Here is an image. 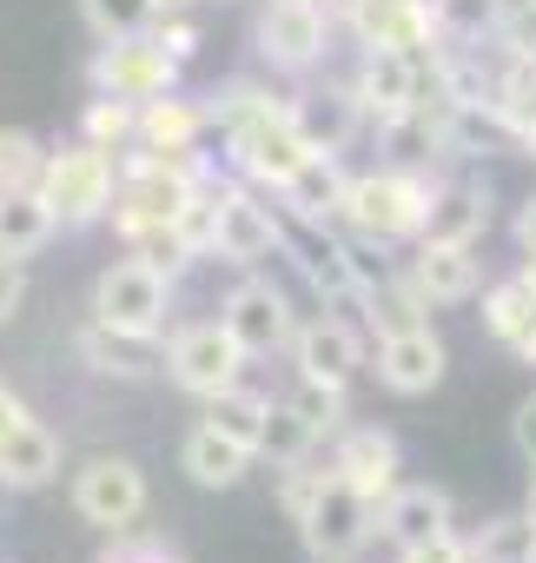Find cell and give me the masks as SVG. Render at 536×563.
<instances>
[{"label": "cell", "mask_w": 536, "mask_h": 563, "mask_svg": "<svg viewBox=\"0 0 536 563\" xmlns=\"http://www.w3.org/2000/svg\"><path fill=\"white\" fill-rule=\"evenodd\" d=\"M212 120L225 126L232 166H238L252 186H272V192H279V186L312 159V146H305L299 126H292V107L272 100L265 87H225V100L212 107Z\"/></svg>", "instance_id": "1"}, {"label": "cell", "mask_w": 536, "mask_h": 563, "mask_svg": "<svg viewBox=\"0 0 536 563\" xmlns=\"http://www.w3.org/2000/svg\"><path fill=\"white\" fill-rule=\"evenodd\" d=\"M424 212H431V179L411 173V166H378V173H358L345 186L338 225L358 245H417L424 239Z\"/></svg>", "instance_id": "2"}, {"label": "cell", "mask_w": 536, "mask_h": 563, "mask_svg": "<svg viewBox=\"0 0 536 563\" xmlns=\"http://www.w3.org/2000/svg\"><path fill=\"white\" fill-rule=\"evenodd\" d=\"M199 186H212V173H205L199 153H146V146H133V159H120V199H113L120 239L146 232V225H172L179 206Z\"/></svg>", "instance_id": "3"}, {"label": "cell", "mask_w": 536, "mask_h": 563, "mask_svg": "<svg viewBox=\"0 0 536 563\" xmlns=\"http://www.w3.org/2000/svg\"><path fill=\"white\" fill-rule=\"evenodd\" d=\"M166 312H172V272L146 265L139 252L113 258V265L93 278V325H107V332H120V339H133V345L159 339V332H166Z\"/></svg>", "instance_id": "4"}, {"label": "cell", "mask_w": 536, "mask_h": 563, "mask_svg": "<svg viewBox=\"0 0 536 563\" xmlns=\"http://www.w3.org/2000/svg\"><path fill=\"white\" fill-rule=\"evenodd\" d=\"M292 523H299V543L312 550V563H338V556H358L378 537V504L358 497L338 471H319V484H312V497Z\"/></svg>", "instance_id": "5"}, {"label": "cell", "mask_w": 536, "mask_h": 563, "mask_svg": "<svg viewBox=\"0 0 536 563\" xmlns=\"http://www.w3.org/2000/svg\"><path fill=\"white\" fill-rule=\"evenodd\" d=\"M41 192L47 206L60 212V225H93L113 212L120 199V159L93 140H74L60 153H47V173H41Z\"/></svg>", "instance_id": "6"}, {"label": "cell", "mask_w": 536, "mask_h": 563, "mask_svg": "<svg viewBox=\"0 0 536 563\" xmlns=\"http://www.w3.org/2000/svg\"><path fill=\"white\" fill-rule=\"evenodd\" d=\"M179 67L186 60L146 27V34H126V41H100L87 80H93V93H113V100H159V93L179 87Z\"/></svg>", "instance_id": "7"}, {"label": "cell", "mask_w": 536, "mask_h": 563, "mask_svg": "<svg viewBox=\"0 0 536 563\" xmlns=\"http://www.w3.org/2000/svg\"><path fill=\"white\" fill-rule=\"evenodd\" d=\"M166 378L186 391V398H212V391H225V385H238L245 378V352H238V339L225 332V319H192V325H179L172 339H166Z\"/></svg>", "instance_id": "8"}, {"label": "cell", "mask_w": 536, "mask_h": 563, "mask_svg": "<svg viewBox=\"0 0 536 563\" xmlns=\"http://www.w3.org/2000/svg\"><path fill=\"white\" fill-rule=\"evenodd\" d=\"M74 517L80 523H93V530H126V523H139L146 517V471L133 464V457H120V451H93L80 471H74Z\"/></svg>", "instance_id": "9"}, {"label": "cell", "mask_w": 536, "mask_h": 563, "mask_svg": "<svg viewBox=\"0 0 536 563\" xmlns=\"http://www.w3.org/2000/svg\"><path fill=\"white\" fill-rule=\"evenodd\" d=\"M332 14L319 8V0H265V14L252 27L258 41V60L272 67V74H312L332 47Z\"/></svg>", "instance_id": "10"}, {"label": "cell", "mask_w": 536, "mask_h": 563, "mask_svg": "<svg viewBox=\"0 0 536 563\" xmlns=\"http://www.w3.org/2000/svg\"><path fill=\"white\" fill-rule=\"evenodd\" d=\"M219 319H225V332L238 339V352L245 358H272V352H292V332H299V319H292V299L272 286V278H238V286L225 292V306H219Z\"/></svg>", "instance_id": "11"}, {"label": "cell", "mask_w": 536, "mask_h": 563, "mask_svg": "<svg viewBox=\"0 0 536 563\" xmlns=\"http://www.w3.org/2000/svg\"><path fill=\"white\" fill-rule=\"evenodd\" d=\"M286 245H292V239H286V219L265 206L252 186H219V239H212V258L252 272L258 258H272V252H286Z\"/></svg>", "instance_id": "12"}, {"label": "cell", "mask_w": 536, "mask_h": 563, "mask_svg": "<svg viewBox=\"0 0 536 563\" xmlns=\"http://www.w3.org/2000/svg\"><path fill=\"white\" fill-rule=\"evenodd\" d=\"M292 365L299 378H325V385H351L365 365H371V345H365V325L358 319H338V312H319L292 332Z\"/></svg>", "instance_id": "13"}, {"label": "cell", "mask_w": 536, "mask_h": 563, "mask_svg": "<svg viewBox=\"0 0 536 563\" xmlns=\"http://www.w3.org/2000/svg\"><path fill=\"white\" fill-rule=\"evenodd\" d=\"M365 120H391V113H411L424 100V54H404V47H365L358 60V80H351Z\"/></svg>", "instance_id": "14"}, {"label": "cell", "mask_w": 536, "mask_h": 563, "mask_svg": "<svg viewBox=\"0 0 536 563\" xmlns=\"http://www.w3.org/2000/svg\"><path fill=\"white\" fill-rule=\"evenodd\" d=\"M378 537H384L391 550H424V543L457 537L450 490H437V484H398V490L378 504Z\"/></svg>", "instance_id": "15"}, {"label": "cell", "mask_w": 536, "mask_h": 563, "mask_svg": "<svg viewBox=\"0 0 536 563\" xmlns=\"http://www.w3.org/2000/svg\"><path fill=\"white\" fill-rule=\"evenodd\" d=\"M404 278H411V292L424 299V306H470L477 292H483V265H477V245H431V239H417V252L398 265Z\"/></svg>", "instance_id": "16"}, {"label": "cell", "mask_w": 536, "mask_h": 563, "mask_svg": "<svg viewBox=\"0 0 536 563\" xmlns=\"http://www.w3.org/2000/svg\"><path fill=\"white\" fill-rule=\"evenodd\" d=\"M332 471L358 490V497H371V504H384L404 477V451H398V438L391 431H378V424H345L338 431V444H332Z\"/></svg>", "instance_id": "17"}, {"label": "cell", "mask_w": 536, "mask_h": 563, "mask_svg": "<svg viewBox=\"0 0 536 563\" xmlns=\"http://www.w3.org/2000/svg\"><path fill=\"white\" fill-rule=\"evenodd\" d=\"M378 385L391 391V398H424V391H437L444 385V372H450V352H444V339L431 332V325H417V332H398V339H378Z\"/></svg>", "instance_id": "18"}, {"label": "cell", "mask_w": 536, "mask_h": 563, "mask_svg": "<svg viewBox=\"0 0 536 563\" xmlns=\"http://www.w3.org/2000/svg\"><path fill=\"white\" fill-rule=\"evenodd\" d=\"M286 107H292V126H299V140H305L312 153H345V146L358 140V126H371L351 87H305V93H292Z\"/></svg>", "instance_id": "19"}, {"label": "cell", "mask_w": 536, "mask_h": 563, "mask_svg": "<svg viewBox=\"0 0 536 563\" xmlns=\"http://www.w3.org/2000/svg\"><path fill=\"white\" fill-rule=\"evenodd\" d=\"M345 186H351V173L338 166V153H312V159L279 186V199H286V212H292L299 225L332 232V225H338V212H345Z\"/></svg>", "instance_id": "20"}, {"label": "cell", "mask_w": 536, "mask_h": 563, "mask_svg": "<svg viewBox=\"0 0 536 563\" xmlns=\"http://www.w3.org/2000/svg\"><path fill=\"white\" fill-rule=\"evenodd\" d=\"M483 232H490V186L483 179L431 186V212H424V239L431 245H477Z\"/></svg>", "instance_id": "21"}, {"label": "cell", "mask_w": 536, "mask_h": 563, "mask_svg": "<svg viewBox=\"0 0 536 563\" xmlns=\"http://www.w3.org/2000/svg\"><path fill=\"white\" fill-rule=\"evenodd\" d=\"M60 464H67V444L41 418H27L21 431L0 438V490H47L60 477Z\"/></svg>", "instance_id": "22"}, {"label": "cell", "mask_w": 536, "mask_h": 563, "mask_svg": "<svg viewBox=\"0 0 536 563\" xmlns=\"http://www.w3.org/2000/svg\"><path fill=\"white\" fill-rule=\"evenodd\" d=\"M345 27L358 34V47H404V54L437 47V27H431L424 0H365Z\"/></svg>", "instance_id": "23"}, {"label": "cell", "mask_w": 536, "mask_h": 563, "mask_svg": "<svg viewBox=\"0 0 536 563\" xmlns=\"http://www.w3.org/2000/svg\"><path fill=\"white\" fill-rule=\"evenodd\" d=\"M351 306L365 312V332H371V339H398V332H417V325H431V319H424L431 306L411 292V278H404V272H378V278L365 272Z\"/></svg>", "instance_id": "24"}, {"label": "cell", "mask_w": 536, "mask_h": 563, "mask_svg": "<svg viewBox=\"0 0 536 563\" xmlns=\"http://www.w3.org/2000/svg\"><path fill=\"white\" fill-rule=\"evenodd\" d=\"M378 146H384V159L391 166H437V159H450V133H444V107L431 113L424 100L411 107V113H391V120H378Z\"/></svg>", "instance_id": "25"}, {"label": "cell", "mask_w": 536, "mask_h": 563, "mask_svg": "<svg viewBox=\"0 0 536 563\" xmlns=\"http://www.w3.org/2000/svg\"><path fill=\"white\" fill-rule=\"evenodd\" d=\"M179 471L199 484V490H232V484H245V471H252V451L245 444H232L225 431H212L205 418L179 438Z\"/></svg>", "instance_id": "26"}, {"label": "cell", "mask_w": 536, "mask_h": 563, "mask_svg": "<svg viewBox=\"0 0 536 563\" xmlns=\"http://www.w3.org/2000/svg\"><path fill=\"white\" fill-rule=\"evenodd\" d=\"M205 126H212V113H205L199 100L159 93V100H139V126H133V146H146V153H192Z\"/></svg>", "instance_id": "27"}, {"label": "cell", "mask_w": 536, "mask_h": 563, "mask_svg": "<svg viewBox=\"0 0 536 563\" xmlns=\"http://www.w3.org/2000/svg\"><path fill=\"white\" fill-rule=\"evenodd\" d=\"M54 232H60V212L47 206L41 186L0 199V252H8V258H34V252H47Z\"/></svg>", "instance_id": "28"}, {"label": "cell", "mask_w": 536, "mask_h": 563, "mask_svg": "<svg viewBox=\"0 0 536 563\" xmlns=\"http://www.w3.org/2000/svg\"><path fill=\"white\" fill-rule=\"evenodd\" d=\"M299 272L312 278V292L325 306H351L358 299V278H365V265L351 258V245H338L332 232H319L312 245H299Z\"/></svg>", "instance_id": "29"}, {"label": "cell", "mask_w": 536, "mask_h": 563, "mask_svg": "<svg viewBox=\"0 0 536 563\" xmlns=\"http://www.w3.org/2000/svg\"><path fill=\"white\" fill-rule=\"evenodd\" d=\"M265 418H272V398L252 391L245 378L205 398V424H212V431H225L232 444H245L252 457H258V444H265Z\"/></svg>", "instance_id": "30"}, {"label": "cell", "mask_w": 536, "mask_h": 563, "mask_svg": "<svg viewBox=\"0 0 536 563\" xmlns=\"http://www.w3.org/2000/svg\"><path fill=\"white\" fill-rule=\"evenodd\" d=\"M470 563H529L536 556V517L529 510H510V517H490L464 537Z\"/></svg>", "instance_id": "31"}, {"label": "cell", "mask_w": 536, "mask_h": 563, "mask_svg": "<svg viewBox=\"0 0 536 563\" xmlns=\"http://www.w3.org/2000/svg\"><path fill=\"white\" fill-rule=\"evenodd\" d=\"M424 8H431V27L444 47H483L503 21L496 0H424Z\"/></svg>", "instance_id": "32"}, {"label": "cell", "mask_w": 536, "mask_h": 563, "mask_svg": "<svg viewBox=\"0 0 536 563\" xmlns=\"http://www.w3.org/2000/svg\"><path fill=\"white\" fill-rule=\"evenodd\" d=\"M172 0H80V21L93 41H126V34H146L166 21Z\"/></svg>", "instance_id": "33"}, {"label": "cell", "mask_w": 536, "mask_h": 563, "mask_svg": "<svg viewBox=\"0 0 536 563\" xmlns=\"http://www.w3.org/2000/svg\"><path fill=\"white\" fill-rule=\"evenodd\" d=\"M319 444H325V438L299 418V405H292V398H279V405H272V418H265V444H258V457H272V471H286V464H305Z\"/></svg>", "instance_id": "34"}, {"label": "cell", "mask_w": 536, "mask_h": 563, "mask_svg": "<svg viewBox=\"0 0 536 563\" xmlns=\"http://www.w3.org/2000/svg\"><path fill=\"white\" fill-rule=\"evenodd\" d=\"M47 173V146L21 126H0V192H34Z\"/></svg>", "instance_id": "35"}, {"label": "cell", "mask_w": 536, "mask_h": 563, "mask_svg": "<svg viewBox=\"0 0 536 563\" xmlns=\"http://www.w3.org/2000/svg\"><path fill=\"white\" fill-rule=\"evenodd\" d=\"M133 126H139V100H113V93H93V100H87V113H80V133H87L93 146H107V153L133 146Z\"/></svg>", "instance_id": "36"}, {"label": "cell", "mask_w": 536, "mask_h": 563, "mask_svg": "<svg viewBox=\"0 0 536 563\" xmlns=\"http://www.w3.org/2000/svg\"><path fill=\"white\" fill-rule=\"evenodd\" d=\"M292 405H299V418H305L319 438H338V431H345V385L299 378V385H292Z\"/></svg>", "instance_id": "37"}, {"label": "cell", "mask_w": 536, "mask_h": 563, "mask_svg": "<svg viewBox=\"0 0 536 563\" xmlns=\"http://www.w3.org/2000/svg\"><path fill=\"white\" fill-rule=\"evenodd\" d=\"M100 563H186L166 537H153V530H139V523H126V530H113V543L100 550Z\"/></svg>", "instance_id": "38"}, {"label": "cell", "mask_w": 536, "mask_h": 563, "mask_svg": "<svg viewBox=\"0 0 536 563\" xmlns=\"http://www.w3.org/2000/svg\"><path fill=\"white\" fill-rule=\"evenodd\" d=\"M496 47H503L510 60H536V0H516V8H503Z\"/></svg>", "instance_id": "39"}, {"label": "cell", "mask_w": 536, "mask_h": 563, "mask_svg": "<svg viewBox=\"0 0 536 563\" xmlns=\"http://www.w3.org/2000/svg\"><path fill=\"white\" fill-rule=\"evenodd\" d=\"M27 306V258H8L0 252V325H14Z\"/></svg>", "instance_id": "40"}, {"label": "cell", "mask_w": 536, "mask_h": 563, "mask_svg": "<svg viewBox=\"0 0 536 563\" xmlns=\"http://www.w3.org/2000/svg\"><path fill=\"white\" fill-rule=\"evenodd\" d=\"M510 438H516V451H523V464H536V391L516 405V418H510Z\"/></svg>", "instance_id": "41"}, {"label": "cell", "mask_w": 536, "mask_h": 563, "mask_svg": "<svg viewBox=\"0 0 536 563\" xmlns=\"http://www.w3.org/2000/svg\"><path fill=\"white\" fill-rule=\"evenodd\" d=\"M398 563H470V550H464V537H444L424 550H398Z\"/></svg>", "instance_id": "42"}, {"label": "cell", "mask_w": 536, "mask_h": 563, "mask_svg": "<svg viewBox=\"0 0 536 563\" xmlns=\"http://www.w3.org/2000/svg\"><path fill=\"white\" fill-rule=\"evenodd\" d=\"M510 232H516V252H523V258L536 265V192H529V199L516 206V225H510Z\"/></svg>", "instance_id": "43"}, {"label": "cell", "mask_w": 536, "mask_h": 563, "mask_svg": "<svg viewBox=\"0 0 536 563\" xmlns=\"http://www.w3.org/2000/svg\"><path fill=\"white\" fill-rule=\"evenodd\" d=\"M27 424V405H21V391H8V385H0V438H8V431H21Z\"/></svg>", "instance_id": "44"}, {"label": "cell", "mask_w": 536, "mask_h": 563, "mask_svg": "<svg viewBox=\"0 0 536 563\" xmlns=\"http://www.w3.org/2000/svg\"><path fill=\"white\" fill-rule=\"evenodd\" d=\"M319 8H325V14H332V21H338V27H345V21H351V14H358V8H365V0H319Z\"/></svg>", "instance_id": "45"}, {"label": "cell", "mask_w": 536, "mask_h": 563, "mask_svg": "<svg viewBox=\"0 0 536 563\" xmlns=\"http://www.w3.org/2000/svg\"><path fill=\"white\" fill-rule=\"evenodd\" d=\"M529 517H536V464H529Z\"/></svg>", "instance_id": "46"}, {"label": "cell", "mask_w": 536, "mask_h": 563, "mask_svg": "<svg viewBox=\"0 0 536 563\" xmlns=\"http://www.w3.org/2000/svg\"><path fill=\"white\" fill-rule=\"evenodd\" d=\"M523 153H529V159H536V126H529V133H523Z\"/></svg>", "instance_id": "47"}, {"label": "cell", "mask_w": 536, "mask_h": 563, "mask_svg": "<svg viewBox=\"0 0 536 563\" xmlns=\"http://www.w3.org/2000/svg\"><path fill=\"white\" fill-rule=\"evenodd\" d=\"M338 563H358V556H338Z\"/></svg>", "instance_id": "48"}, {"label": "cell", "mask_w": 536, "mask_h": 563, "mask_svg": "<svg viewBox=\"0 0 536 563\" xmlns=\"http://www.w3.org/2000/svg\"><path fill=\"white\" fill-rule=\"evenodd\" d=\"M0 199H8V192H0Z\"/></svg>", "instance_id": "49"}, {"label": "cell", "mask_w": 536, "mask_h": 563, "mask_svg": "<svg viewBox=\"0 0 536 563\" xmlns=\"http://www.w3.org/2000/svg\"><path fill=\"white\" fill-rule=\"evenodd\" d=\"M529 563H536V556H529Z\"/></svg>", "instance_id": "50"}]
</instances>
